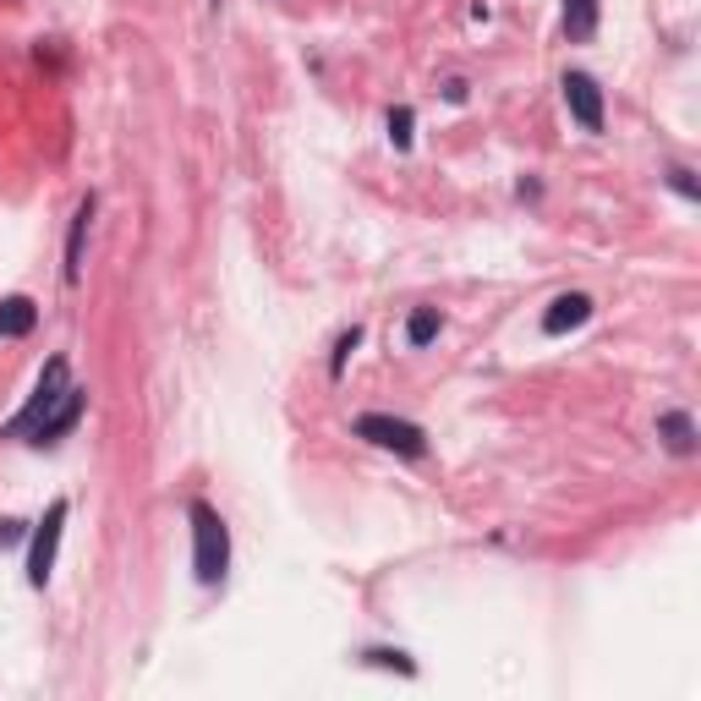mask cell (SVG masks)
<instances>
[{
    "mask_svg": "<svg viewBox=\"0 0 701 701\" xmlns=\"http://www.w3.org/2000/svg\"><path fill=\"white\" fill-rule=\"evenodd\" d=\"M88 412V390L83 384H72V368H66V357H50L44 362V373H39V390H33V401L17 412V417L0 427V438H28V444H55V438H66L77 422Z\"/></svg>",
    "mask_w": 701,
    "mask_h": 701,
    "instance_id": "1",
    "label": "cell"
},
{
    "mask_svg": "<svg viewBox=\"0 0 701 701\" xmlns=\"http://www.w3.org/2000/svg\"><path fill=\"white\" fill-rule=\"evenodd\" d=\"M187 521H192V570H198V581L220 586L225 570H231V527H225V516L209 499H192Z\"/></svg>",
    "mask_w": 701,
    "mask_h": 701,
    "instance_id": "2",
    "label": "cell"
},
{
    "mask_svg": "<svg viewBox=\"0 0 701 701\" xmlns=\"http://www.w3.org/2000/svg\"><path fill=\"white\" fill-rule=\"evenodd\" d=\"M351 433H357V438H368L373 449L401 455V460H422V455H427V433H422L417 422L390 417V412H362V417L351 422Z\"/></svg>",
    "mask_w": 701,
    "mask_h": 701,
    "instance_id": "3",
    "label": "cell"
},
{
    "mask_svg": "<svg viewBox=\"0 0 701 701\" xmlns=\"http://www.w3.org/2000/svg\"><path fill=\"white\" fill-rule=\"evenodd\" d=\"M66 516H72V504H66V499H55V504L44 510V521L33 527V543H28V586H33V592H44V586H50V575H55V554H61Z\"/></svg>",
    "mask_w": 701,
    "mask_h": 701,
    "instance_id": "4",
    "label": "cell"
},
{
    "mask_svg": "<svg viewBox=\"0 0 701 701\" xmlns=\"http://www.w3.org/2000/svg\"><path fill=\"white\" fill-rule=\"evenodd\" d=\"M564 110L575 116V127L581 132H603V88H597V77H586V72H564Z\"/></svg>",
    "mask_w": 701,
    "mask_h": 701,
    "instance_id": "5",
    "label": "cell"
},
{
    "mask_svg": "<svg viewBox=\"0 0 701 701\" xmlns=\"http://www.w3.org/2000/svg\"><path fill=\"white\" fill-rule=\"evenodd\" d=\"M94 209H99V198L88 192L83 203H77V214H72V231H66V269H61V280L72 285H83V247H88V225H94Z\"/></svg>",
    "mask_w": 701,
    "mask_h": 701,
    "instance_id": "6",
    "label": "cell"
},
{
    "mask_svg": "<svg viewBox=\"0 0 701 701\" xmlns=\"http://www.w3.org/2000/svg\"><path fill=\"white\" fill-rule=\"evenodd\" d=\"M586 318H592V296L564 290V296L549 301V312H543V334H549V340H560V334H570V329H581Z\"/></svg>",
    "mask_w": 701,
    "mask_h": 701,
    "instance_id": "7",
    "label": "cell"
},
{
    "mask_svg": "<svg viewBox=\"0 0 701 701\" xmlns=\"http://www.w3.org/2000/svg\"><path fill=\"white\" fill-rule=\"evenodd\" d=\"M658 438H663L669 455L691 460V455H697V417H691V412H663V417H658Z\"/></svg>",
    "mask_w": 701,
    "mask_h": 701,
    "instance_id": "8",
    "label": "cell"
},
{
    "mask_svg": "<svg viewBox=\"0 0 701 701\" xmlns=\"http://www.w3.org/2000/svg\"><path fill=\"white\" fill-rule=\"evenodd\" d=\"M33 323H39V307L28 296H6L0 301V340H22V334H33Z\"/></svg>",
    "mask_w": 701,
    "mask_h": 701,
    "instance_id": "9",
    "label": "cell"
},
{
    "mask_svg": "<svg viewBox=\"0 0 701 701\" xmlns=\"http://www.w3.org/2000/svg\"><path fill=\"white\" fill-rule=\"evenodd\" d=\"M597 17H603V0H564V39L586 44L597 33Z\"/></svg>",
    "mask_w": 701,
    "mask_h": 701,
    "instance_id": "10",
    "label": "cell"
},
{
    "mask_svg": "<svg viewBox=\"0 0 701 701\" xmlns=\"http://www.w3.org/2000/svg\"><path fill=\"white\" fill-rule=\"evenodd\" d=\"M438 329H444L438 307H417V312L406 318V346H412V351H422V346H427V340H433Z\"/></svg>",
    "mask_w": 701,
    "mask_h": 701,
    "instance_id": "11",
    "label": "cell"
},
{
    "mask_svg": "<svg viewBox=\"0 0 701 701\" xmlns=\"http://www.w3.org/2000/svg\"><path fill=\"white\" fill-rule=\"evenodd\" d=\"M357 346H362V323H351V329L334 340V357H329V373H334V379L346 373V362H351V351H357Z\"/></svg>",
    "mask_w": 701,
    "mask_h": 701,
    "instance_id": "12",
    "label": "cell"
},
{
    "mask_svg": "<svg viewBox=\"0 0 701 701\" xmlns=\"http://www.w3.org/2000/svg\"><path fill=\"white\" fill-rule=\"evenodd\" d=\"M362 663H373V669H401V675H417V663H412L406 652H390V647H368V652H362Z\"/></svg>",
    "mask_w": 701,
    "mask_h": 701,
    "instance_id": "13",
    "label": "cell"
},
{
    "mask_svg": "<svg viewBox=\"0 0 701 701\" xmlns=\"http://www.w3.org/2000/svg\"><path fill=\"white\" fill-rule=\"evenodd\" d=\"M412 127H417L412 105H395V110H390V142H395V148H412Z\"/></svg>",
    "mask_w": 701,
    "mask_h": 701,
    "instance_id": "14",
    "label": "cell"
},
{
    "mask_svg": "<svg viewBox=\"0 0 701 701\" xmlns=\"http://www.w3.org/2000/svg\"><path fill=\"white\" fill-rule=\"evenodd\" d=\"M669 187H675V192H680L686 203H697V198H701L697 170H691V164H669Z\"/></svg>",
    "mask_w": 701,
    "mask_h": 701,
    "instance_id": "15",
    "label": "cell"
},
{
    "mask_svg": "<svg viewBox=\"0 0 701 701\" xmlns=\"http://www.w3.org/2000/svg\"><path fill=\"white\" fill-rule=\"evenodd\" d=\"M22 532H28L22 521H0V549H11V543H22Z\"/></svg>",
    "mask_w": 701,
    "mask_h": 701,
    "instance_id": "16",
    "label": "cell"
},
{
    "mask_svg": "<svg viewBox=\"0 0 701 701\" xmlns=\"http://www.w3.org/2000/svg\"><path fill=\"white\" fill-rule=\"evenodd\" d=\"M444 99H449V105H466V77H449V83H444Z\"/></svg>",
    "mask_w": 701,
    "mask_h": 701,
    "instance_id": "17",
    "label": "cell"
}]
</instances>
